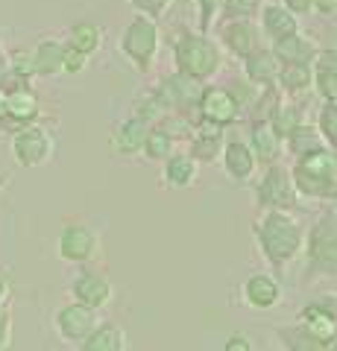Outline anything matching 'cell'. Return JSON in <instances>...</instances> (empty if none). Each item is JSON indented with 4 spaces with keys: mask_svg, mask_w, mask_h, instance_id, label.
Returning a JSON list of instances; mask_svg holds the SVG:
<instances>
[{
    "mask_svg": "<svg viewBox=\"0 0 337 351\" xmlns=\"http://www.w3.org/2000/svg\"><path fill=\"white\" fill-rule=\"evenodd\" d=\"M3 117H6V91L0 88V123H3Z\"/></svg>",
    "mask_w": 337,
    "mask_h": 351,
    "instance_id": "cell-47",
    "label": "cell"
},
{
    "mask_svg": "<svg viewBox=\"0 0 337 351\" xmlns=\"http://www.w3.org/2000/svg\"><path fill=\"white\" fill-rule=\"evenodd\" d=\"M323 147V138H320V132L314 123H299L297 129H290L288 135H285V152H290L293 158H299V156H305V152L311 149H317Z\"/></svg>",
    "mask_w": 337,
    "mask_h": 351,
    "instance_id": "cell-30",
    "label": "cell"
},
{
    "mask_svg": "<svg viewBox=\"0 0 337 351\" xmlns=\"http://www.w3.org/2000/svg\"><path fill=\"white\" fill-rule=\"evenodd\" d=\"M170 3H173V0H129V6H132L138 15H147V18H153V21L165 18Z\"/></svg>",
    "mask_w": 337,
    "mask_h": 351,
    "instance_id": "cell-39",
    "label": "cell"
},
{
    "mask_svg": "<svg viewBox=\"0 0 337 351\" xmlns=\"http://www.w3.org/2000/svg\"><path fill=\"white\" fill-rule=\"evenodd\" d=\"M279 339H281V346H285V351H337V339L311 337L302 325L279 328Z\"/></svg>",
    "mask_w": 337,
    "mask_h": 351,
    "instance_id": "cell-29",
    "label": "cell"
},
{
    "mask_svg": "<svg viewBox=\"0 0 337 351\" xmlns=\"http://www.w3.org/2000/svg\"><path fill=\"white\" fill-rule=\"evenodd\" d=\"M217 24H220V38L217 41H220V47L229 53V56H235L237 62H241L246 53L261 47V44H267L255 18H226V21H217Z\"/></svg>",
    "mask_w": 337,
    "mask_h": 351,
    "instance_id": "cell-11",
    "label": "cell"
},
{
    "mask_svg": "<svg viewBox=\"0 0 337 351\" xmlns=\"http://www.w3.org/2000/svg\"><path fill=\"white\" fill-rule=\"evenodd\" d=\"M299 325L305 328L311 337L320 339H337V311H332L323 302H308L299 311Z\"/></svg>",
    "mask_w": 337,
    "mask_h": 351,
    "instance_id": "cell-24",
    "label": "cell"
},
{
    "mask_svg": "<svg viewBox=\"0 0 337 351\" xmlns=\"http://www.w3.org/2000/svg\"><path fill=\"white\" fill-rule=\"evenodd\" d=\"M311 15L323 21H337V0H311Z\"/></svg>",
    "mask_w": 337,
    "mask_h": 351,
    "instance_id": "cell-42",
    "label": "cell"
},
{
    "mask_svg": "<svg viewBox=\"0 0 337 351\" xmlns=\"http://www.w3.org/2000/svg\"><path fill=\"white\" fill-rule=\"evenodd\" d=\"M197 120H202V123H209V126H217V129H229L241 120V106L226 91V85H209V88H202V94H200Z\"/></svg>",
    "mask_w": 337,
    "mask_h": 351,
    "instance_id": "cell-9",
    "label": "cell"
},
{
    "mask_svg": "<svg viewBox=\"0 0 337 351\" xmlns=\"http://www.w3.org/2000/svg\"><path fill=\"white\" fill-rule=\"evenodd\" d=\"M12 348V316L9 311L0 316V351H9Z\"/></svg>",
    "mask_w": 337,
    "mask_h": 351,
    "instance_id": "cell-43",
    "label": "cell"
},
{
    "mask_svg": "<svg viewBox=\"0 0 337 351\" xmlns=\"http://www.w3.org/2000/svg\"><path fill=\"white\" fill-rule=\"evenodd\" d=\"M179 147V138H176V132H170L167 126H150L147 132V138H144V147H141V156H144L147 161H165L167 156H173Z\"/></svg>",
    "mask_w": 337,
    "mask_h": 351,
    "instance_id": "cell-28",
    "label": "cell"
},
{
    "mask_svg": "<svg viewBox=\"0 0 337 351\" xmlns=\"http://www.w3.org/2000/svg\"><path fill=\"white\" fill-rule=\"evenodd\" d=\"M9 147H12V158L18 167L36 170L50 164L53 156H56V135L41 123H30L12 132V144Z\"/></svg>",
    "mask_w": 337,
    "mask_h": 351,
    "instance_id": "cell-6",
    "label": "cell"
},
{
    "mask_svg": "<svg viewBox=\"0 0 337 351\" xmlns=\"http://www.w3.org/2000/svg\"><path fill=\"white\" fill-rule=\"evenodd\" d=\"M255 21H258L261 36H264V41H270V44L279 41V38H285V36H290V32L302 29L299 27V18L290 15L281 3H261Z\"/></svg>",
    "mask_w": 337,
    "mask_h": 351,
    "instance_id": "cell-19",
    "label": "cell"
},
{
    "mask_svg": "<svg viewBox=\"0 0 337 351\" xmlns=\"http://www.w3.org/2000/svg\"><path fill=\"white\" fill-rule=\"evenodd\" d=\"M129 339L126 331L115 322H100L94 331L77 346V351H126Z\"/></svg>",
    "mask_w": 337,
    "mask_h": 351,
    "instance_id": "cell-26",
    "label": "cell"
},
{
    "mask_svg": "<svg viewBox=\"0 0 337 351\" xmlns=\"http://www.w3.org/2000/svg\"><path fill=\"white\" fill-rule=\"evenodd\" d=\"M71 295H73V302L89 304L94 311H103V307L115 302V284L100 269H91V263H89V267H80V272L73 276Z\"/></svg>",
    "mask_w": 337,
    "mask_h": 351,
    "instance_id": "cell-12",
    "label": "cell"
},
{
    "mask_svg": "<svg viewBox=\"0 0 337 351\" xmlns=\"http://www.w3.org/2000/svg\"><path fill=\"white\" fill-rule=\"evenodd\" d=\"M68 44H73L77 50H82L85 56H94V53L103 50L106 41V29L97 24V21H77V24L68 27Z\"/></svg>",
    "mask_w": 337,
    "mask_h": 351,
    "instance_id": "cell-27",
    "label": "cell"
},
{
    "mask_svg": "<svg viewBox=\"0 0 337 351\" xmlns=\"http://www.w3.org/2000/svg\"><path fill=\"white\" fill-rule=\"evenodd\" d=\"M317 132L325 147H332L337 152V103H323L317 108Z\"/></svg>",
    "mask_w": 337,
    "mask_h": 351,
    "instance_id": "cell-33",
    "label": "cell"
},
{
    "mask_svg": "<svg viewBox=\"0 0 337 351\" xmlns=\"http://www.w3.org/2000/svg\"><path fill=\"white\" fill-rule=\"evenodd\" d=\"M299 193L293 188L290 170L285 164H264V173L255 182V205L261 211H293Z\"/></svg>",
    "mask_w": 337,
    "mask_h": 351,
    "instance_id": "cell-5",
    "label": "cell"
},
{
    "mask_svg": "<svg viewBox=\"0 0 337 351\" xmlns=\"http://www.w3.org/2000/svg\"><path fill=\"white\" fill-rule=\"evenodd\" d=\"M197 179H200V164L194 161L188 152L176 149L173 156L161 161V182H165V188H170V191H188L197 184Z\"/></svg>",
    "mask_w": 337,
    "mask_h": 351,
    "instance_id": "cell-20",
    "label": "cell"
},
{
    "mask_svg": "<svg viewBox=\"0 0 337 351\" xmlns=\"http://www.w3.org/2000/svg\"><path fill=\"white\" fill-rule=\"evenodd\" d=\"M276 88H279V94L290 97V100L305 97L308 91H314V64H297V62L279 64Z\"/></svg>",
    "mask_w": 337,
    "mask_h": 351,
    "instance_id": "cell-23",
    "label": "cell"
},
{
    "mask_svg": "<svg viewBox=\"0 0 337 351\" xmlns=\"http://www.w3.org/2000/svg\"><path fill=\"white\" fill-rule=\"evenodd\" d=\"M264 0H223L220 21L226 18H255Z\"/></svg>",
    "mask_w": 337,
    "mask_h": 351,
    "instance_id": "cell-36",
    "label": "cell"
},
{
    "mask_svg": "<svg viewBox=\"0 0 337 351\" xmlns=\"http://www.w3.org/2000/svg\"><path fill=\"white\" fill-rule=\"evenodd\" d=\"M334 293H337V287H334Z\"/></svg>",
    "mask_w": 337,
    "mask_h": 351,
    "instance_id": "cell-50",
    "label": "cell"
},
{
    "mask_svg": "<svg viewBox=\"0 0 337 351\" xmlns=\"http://www.w3.org/2000/svg\"><path fill=\"white\" fill-rule=\"evenodd\" d=\"M56 252L62 261L89 267L100 258V237L89 223H68L56 237Z\"/></svg>",
    "mask_w": 337,
    "mask_h": 351,
    "instance_id": "cell-7",
    "label": "cell"
},
{
    "mask_svg": "<svg viewBox=\"0 0 337 351\" xmlns=\"http://www.w3.org/2000/svg\"><path fill=\"white\" fill-rule=\"evenodd\" d=\"M170 50L176 71L202 85L214 82L226 64V50L220 47V41L211 38V32H182V36L173 38Z\"/></svg>",
    "mask_w": 337,
    "mask_h": 351,
    "instance_id": "cell-2",
    "label": "cell"
},
{
    "mask_svg": "<svg viewBox=\"0 0 337 351\" xmlns=\"http://www.w3.org/2000/svg\"><path fill=\"white\" fill-rule=\"evenodd\" d=\"M241 299L246 307L253 311H273L285 299V290H281L279 276H270V272H255L241 284Z\"/></svg>",
    "mask_w": 337,
    "mask_h": 351,
    "instance_id": "cell-14",
    "label": "cell"
},
{
    "mask_svg": "<svg viewBox=\"0 0 337 351\" xmlns=\"http://www.w3.org/2000/svg\"><path fill=\"white\" fill-rule=\"evenodd\" d=\"M38 120H41V100L32 91V85H21V88L6 91V117L0 123V129L18 132L21 126L38 123Z\"/></svg>",
    "mask_w": 337,
    "mask_h": 351,
    "instance_id": "cell-13",
    "label": "cell"
},
{
    "mask_svg": "<svg viewBox=\"0 0 337 351\" xmlns=\"http://www.w3.org/2000/svg\"><path fill=\"white\" fill-rule=\"evenodd\" d=\"M3 182H6V179H3V176H0V188H3Z\"/></svg>",
    "mask_w": 337,
    "mask_h": 351,
    "instance_id": "cell-49",
    "label": "cell"
},
{
    "mask_svg": "<svg viewBox=\"0 0 337 351\" xmlns=\"http://www.w3.org/2000/svg\"><path fill=\"white\" fill-rule=\"evenodd\" d=\"M197 3V29L200 32H211L220 21L223 12V0H194Z\"/></svg>",
    "mask_w": 337,
    "mask_h": 351,
    "instance_id": "cell-35",
    "label": "cell"
},
{
    "mask_svg": "<svg viewBox=\"0 0 337 351\" xmlns=\"http://www.w3.org/2000/svg\"><path fill=\"white\" fill-rule=\"evenodd\" d=\"M314 91L323 97V103H337V73L314 71Z\"/></svg>",
    "mask_w": 337,
    "mask_h": 351,
    "instance_id": "cell-38",
    "label": "cell"
},
{
    "mask_svg": "<svg viewBox=\"0 0 337 351\" xmlns=\"http://www.w3.org/2000/svg\"><path fill=\"white\" fill-rule=\"evenodd\" d=\"M249 147H253L258 164H276L281 156H285V138L273 129V123L264 117L249 120Z\"/></svg>",
    "mask_w": 337,
    "mask_h": 351,
    "instance_id": "cell-17",
    "label": "cell"
},
{
    "mask_svg": "<svg viewBox=\"0 0 337 351\" xmlns=\"http://www.w3.org/2000/svg\"><path fill=\"white\" fill-rule=\"evenodd\" d=\"M89 62H91V56H85L82 50H77L73 44L65 41V53H62V73H68V76H80L85 68H89Z\"/></svg>",
    "mask_w": 337,
    "mask_h": 351,
    "instance_id": "cell-37",
    "label": "cell"
},
{
    "mask_svg": "<svg viewBox=\"0 0 337 351\" xmlns=\"http://www.w3.org/2000/svg\"><path fill=\"white\" fill-rule=\"evenodd\" d=\"M30 53H32V64H36V76L50 80V76L62 73V53H65V41L62 38L45 36Z\"/></svg>",
    "mask_w": 337,
    "mask_h": 351,
    "instance_id": "cell-25",
    "label": "cell"
},
{
    "mask_svg": "<svg viewBox=\"0 0 337 351\" xmlns=\"http://www.w3.org/2000/svg\"><path fill=\"white\" fill-rule=\"evenodd\" d=\"M159 94H161V100L167 103L170 114H182V117H188L191 123H197L194 117H197V103H200V94H202V82L191 80V76H185L179 71H173L161 80Z\"/></svg>",
    "mask_w": 337,
    "mask_h": 351,
    "instance_id": "cell-8",
    "label": "cell"
},
{
    "mask_svg": "<svg viewBox=\"0 0 337 351\" xmlns=\"http://www.w3.org/2000/svg\"><path fill=\"white\" fill-rule=\"evenodd\" d=\"M220 164H223L226 176H229L232 182H237V184L253 182L255 173H258V158H255L253 147H249L244 138H229V141H226Z\"/></svg>",
    "mask_w": 337,
    "mask_h": 351,
    "instance_id": "cell-15",
    "label": "cell"
},
{
    "mask_svg": "<svg viewBox=\"0 0 337 351\" xmlns=\"http://www.w3.org/2000/svg\"><path fill=\"white\" fill-rule=\"evenodd\" d=\"M226 91H229L235 97V103L241 106V114H249V112H253V106L258 103V97H261L264 88L255 85V82H249L246 76H237V80L226 82Z\"/></svg>",
    "mask_w": 337,
    "mask_h": 351,
    "instance_id": "cell-32",
    "label": "cell"
},
{
    "mask_svg": "<svg viewBox=\"0 0 337 351\" xmlns=\"http://www.w3.org/2000/svg\"><path fill=\"white\" fill-rule=\"evenodd\" d=\"M153 123H147L144 117H126L121 120L115 129H112V138H108V144H112V152L115 156H141V147H144V138Z\"/></svg>",
    "mask_w": 337,
    "mask_h": 351,
    "instance_id": "cell-18",
    "label": "cell"
},
{
    "mask_svg": "<svg viewBox=\"0 0 337 351\" xmlns=\"http://www.w3.org/2000/svg\"><path fill=\"white\" fill-rule=\"evenodd\" d=\"M6 313V304H0V316H3Z\"/></svg>",
    "mask_w": 337,
    "mask_h": 351,
    "instance_id": "cell-48",
    "label": "cell"
},
{
    "mask_svg": "<svg viewBox=\"0 0 337 351\" xmlns=\"http://www.w3.org/2000/svg\"><path fill=\"white\" fill-rule=\"evenodd\" d=\"M279 59L276 53L270 50V44H261V47H255L253 53H246V56L241 59V68H244V76L249 82H255L261 88L267 85H276V73H279Z\"/></svg>",
    "mask_w": 337,
    "mask_h": 351,
    "instance_id": "cell-22",
    "label": "cell"
},
{
    "mask_svg": "<svg viewBox=\"0 0 337 351\" xmlns=\"http://www.w3.org/2000/svg\"><path fill=\"white\" fill-rule=\"evenodd\" d=\"M9 293H12V287H9V278H6V276H0V304H6V302H9Z\"/></svg>",
    "mask_w": 337,
    "mask_h": 351,
    "instance_id": "cell-46",
    "label": "cell"
},
{
    "mask_svg": "<svg viewBox=\"0 0 337 351\" xmlns=\"http://www.w3.org/2000/svg\"><path fill=\"white\" fill-rule=\"evenodd\" d=\"M226 129H217V126H209L197 120L191 129V141H188V156L194 158L202 167H209V164H217L223 156V147H226Z\"/></svg>",
    "mask_w": 337,
    "mask_h": 351,
    "instance_id": "cell-16",
    "label": "cell"
},
{
    "mask_svg": "<svg viewBox=\"0 0 337 351\" xmlns=\"http://www.w3.org/2000/svg\"><path fill=\"white\" fill-rule=\"evenodd\" d=\"M117 50L138 73H150L161 50V27L147 15H135L117 36Z\"/></svg>",
    "mask_w": 337,
    "mask_h": 351,
    "instance_id": "cell-4",
    "label": "cell"
},
{
    "mask_svg": "<svg viewBox=\"0 0 337 351\" xmlns=\"http://www.w3.org/2000/svg\"><path fill=\"white\" fill-rule=\"evenodd\" d=\"M305 255V278H332L337 276V205H329L317 217L302 243Z\"/></svg>",
    "mask_w": 337,
    "mask_h": 351,
    "instance_id": "cell-3",
    "label": "cell"
},
{
    "mask_svg": "<svg viewBox=\"0 0 337 351\" xmlns=\"http://www.w3.org/2000/svg\"><path fill=\"white\" fill-rule=\"evenodd\" d=\"M270 50L276 53V59L281 64H290V62H297V64H314V56H317L320 47H317V41H314L308 32L297 29V32H290V36L273 41V44H270Z\"/></svg>",
    "mask_w": 337,
    "mask_h": 351,
    "instance_id": "cell-21",
    "label": "cell"
},
{
    "mask_svg": "<svg viewBox=\"0 0 337 351\" xmlns=\"http://www.w3.org/2000/svg\"><path fill=\"white\" fill-rule=\"evenodd\" d=\"M6 76H9V56L3 53V29H0V85H3Z\"/></svg>",
    "mask_w": 337,
    "mask_h": 351,
    "instance_id": "cell-45",
    "label": "cell"
},
{
    "mask_svg": "<svg viewBox=\"0 0 337 351\" xmlns=\"http://www.w3.org/2000/svg\"><path fill=\"white\" fill-rule=\"evenodd\" d=\"M279 3L285 6L290 15H297V18L311 15V0H279Z\"/></svg>",
    "mask_w": 337,
    "mask_h": 351,
    "instance_id": "cell-44",
    "label": "cell"
},
{
    "mask_svg": "<svg viewBox=\"0 0 337 351\" xmlns=\"http://www.w3.org/2000/svg\"><path fill=\"white\" fill-rule=\"evenodd\" d=\"M97 325H100V311H94L89 304H80V302H68L53 313V328H56V334L65 339V343H73V346H80Z\"/></svg>",
    "mask_w": 337,
    "mask_h": 351,
    "instance_id": "cell-10",
    "label": "cell"
},
{
    "mask_svg": "<svg viewBox=\"0 0 337 351\" xmlns=\"http://www.w3.org/2000/svg\"><path fill=\"white\" fill-rule=\"evenodd\" d=\"M314 71L337 73V47H320L317 56H314Z\"/></svg>",
    "mask_w": 337,
    "mask_h": 351,
    "instance_id": "cell-41",
    "label": "cell"
},
{
    "mask_svg": "<svg viewBox=\"0 0 337 351\" xmlns=\"http://www.w3.org/2000/svg\"><path fill=\"white\" fill-rule=\"evenodd\" d=\"M220 351H258V348H255V339L249 337V334L235 331V334L226 337V343H223Z\"/></svg>",
    "mask_w": 337,
    "mask_h": 351,
    "instance_id": "cell-40",
    "label": "cell"
},
{
    "mask_svg": "<svg viewBox=\"0 0 337 351\" xmlns=\"http://www.w3.org/2000/svg\"><path fill=\"white\" fill-rule=\"evenodd\" d=\"M253 237L261 249V258L273 267V272H285L302 255L305 228L290 211H264L255 219Z\"/></svg>",
    "mask_w": 337,
    "mask_h": 351,
    "instance_id": "cell-1",
    "label": "cell"
},
{
    "mask_svg": "<svg viewBox=\"0 0 337 351\" xmlns=\"http://www.w3.org/2000/svg\"><path fill=\"white\" fill-rule=\"evenodd\" d=\"M9 73L18 76L21 82H30L36 80V64H32V53L27 47H15L9 53Z\"/></svg>",
    "mask_w": 337,
    "mask_h": 351,
    "instance_id": "cell-34",
    "label": "cell"
},
{
    "mask_svg": "<svg viewBox=\"0 0 337 351\" xmlns=\"http://www.w3.org/2000/svg\"><path fill=\"white\" fill-rule=\"evenodd\" d=\"M267 120L273 123V129L279 132V135L285 138L290 129H297L299 123H305V112H302L297 103H281V100H279V106L273 108V112H270Z\"/></svg>",
    "mask_w": 337,
    "mask_h": 351,
    "instance_id": "cell-31",
    "label": "cell"
}]
</instances>
